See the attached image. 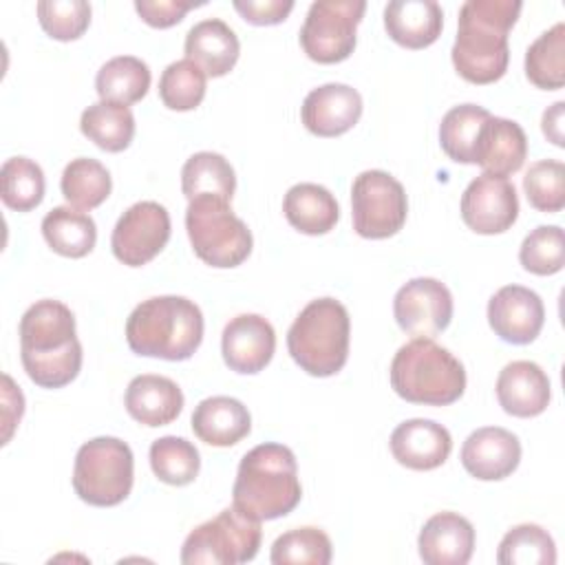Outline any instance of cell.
<instances>
[{
  "instance_id": "cell-36",
  "label": "cell",
  "mask_w": 565,
  "mask_h": 565,
  "mask_svg": "<svg viewBox=\"0 0 565 565\" xmlns=\"http://www.w3.org/2000/svg\"><path fill=\"white\" fill-rule=\"evenodd\" d=\"M44 172L29 157H11L0 168V194L7 207L29 212L44 199Z\"/></svg>"
},
{
  "instance_id": "cell-19",
  "label": "cell",
  "mask_w": 565,
  "mask_h": 565,
  "mask_svg": "<svg viewBox=\"0 0 565 565\" xmlns=\"http://www.w3.org/2000/svg\"><path fill=\"white\" fill-rule=\"evenodd\" d=\"M388 446L397 463L411 470H433L448 459L452 450V437L441 424L415 417L402 422L391 433Z\"/></svg>"
},
{
  "instance_id": "cell-16",
  "label": "cell",
  "mask_w": 565,
  "mask_h": 565,
  "mask_svg": "<svg viewBox=\"0 0 565 565\" xmlns=\"http://www.w3.org/2000/svg\"><path fill=\"white\" fill-rule=\"evenodd\" d=\"M276 351V331L258 313L232 318L221 335V353L230 371L254 375L263 371Z\"/></svg>"
},
{
  "instance_id": "cell-18",
  "label": "cell",
  "mask_w": 565,
  "mask_h": 565,
  "mask_svg": "<svg viewBox=\"0 0 565 565\" xmlns=\"http://www.w3.org/2000/svg\"><path fill=\"white\" fill-rule=\"evenodd\" d=\"M360 115V93L353 86L338 82L313 88L300 106L305 128L318 137H338L349 132L358 124Z\"/></svg>"
},
{
  "instance_id": "cell-8",
  "label": "cell",
  "mask_w": 565,
  "mask_h": 565,
  "mask_svg": "<svg viewBox=\"0 0 565 565\" xmlns=\"http://www.w3.org/2000/svg\"><path fill=\"white\" fill-rule=\"evenodd\" d=\"M135 479V457L126 441L117 437H95L79 446L73 466L75 494L97 508L121 503Z\"/></svg>"
},
{
  "instance_id": "cell-1",
  "label": "cell",
  "mask_w": 565,
  "mask_h": 565,
  "mask_svg": "<svg viewBox=\"0 0 565 565\" xmlns=\"http://www.w3.org/2000/svg\"><path fill=\"white\" fill-rule=\"evenodd\" d=\"M20 358L31 382L42 388L71 384L82 369V344L73 311L53 298L33 302L20 318Z\"/></svg>"
},
{
  "instance_id": "cell-2",
  "label": "cell",
  "mask_w": 565,
  "mask_h": 565,
  "mask_svg": "<svg viewBox=\"0 0 565 565\" xmlns=\"http://www.w3.org/2000/svg\"><path fill=\"white\" fill-rule=\"evenodd\" d=\"M519 0H466L450 51L457 73L470 84H492L508 71V33L519 20Z\"/></svg>"
},
{
  "instance_id": "cell-29",
  "label": "cell",
  "mask_w": 565,
  "mask_h": 565,
  "mask_svg": "<svg viewBox=\"0 0 565 565\" xmlns=\"http://www.w3.org/2000/svg\"><path fill=\"white\" fill-rule=\"evenodd\" d=\"M79 130L97 148L106 152H121L135 137V115L126 104L99 99L82 113Z\"/></svg>"
},
{
  "instance_id": "cell-13",
  "label": "cell",
  "mask_w": 565,
  "mask_h": 565,
  "mask_svg": "<svg viewBox=\"0 0 565 565\" xmlns=\"http://www.w3.org/2000/svg\"><path fill=\"white\" fill-rule=\"evenodd\" d=\"M399 329L413 338H435L452 320V294L437 278H413L393 300Z\"/></svg>"
},
{
  "instance_id": "cell-26",
  "label": "cell",
  "mask_w": 565,
  "mask_h": 565,
  "mask_svg": "<svg viewBox=\"0 0 565 565\" xmlns=\"http://www.w3.org/2000/svg\"><path fill=\"white\" fill-rule=\"evenodd\" d=\"M238 53L241 42L234 29L218 18L196 22L185 35V57L210 77H223L230 73L238 60Z\"/></svg>"
},
{
  "instance_id": "cell-21",
  "label": "cell",
  "mask_w": 565,
  "mask_h": 565,
  "mask_svg": "<svg viewBox=\"0 0 565 565\" xmlns=\"http://www.w3.org/2000/svg\"><path fill=\"white\" fill-rule=\"evenodd\" d=\"M550 377L530 360L505 364L497 377V399L508 415L536 417L550 404Z\"/></svg>"
},
{
  "instance_id": "cell-9",
  "label": "cell",
  "mask_w": 565,
  "mask_h": 565,
  "mask_svg": "<svg viewBox=\"0 0 565 565\" xmlns=\"http://www.w3.org/2000/svg\"><path fill=\"white\" fill-rule=\"evenodd\" d=\"M260 521L245 516L236 505L196 525L183 541V565H236L247 563L260 547Z\"/></svg>"
},
{
  "instance_id": "cell-38",
  "label": "cell",
  "mask_w": 565,
  "mask_h": 565,
  "mask_svg": "<svg viewBox=\"0 0 565 565\" xmlns=\"http://www.w3.org/2000/svg\"><path fill=\"white\" fill-rule=\"evenodd\" d=\"M333 556L331 539L320 527H294L280 534L271 545L274 565H329Z\"/></svg>"
},
{
  "instance_id": "cell-32",
  "label": "cell",
  "mask_w": 565,
  "mask_h": 565,
  "mask_svg": "<svg viewBox=\"0 0 565 565\" xmlns=\"http://www.w3.org/2000/svg\"><path fill=\"white\" fill-rule=\"evenodd\" d=\"M490 113L477 104L452 106L439 124L441 150L457 163H475L477 141Z\"/></svg>"
},
{
  "instance_id": "cell-25",
  "label": "cell",
  "mask_w": 565,
  "mask_h": 565,
  "mask_svg": "<svg viewBox=\"0 0 565 565\" xmlns=\"http://www.w3.org/2000/svg\"><path fill=\"white\" fill-rule=\"evenodd\" d=\"M194 435L210 446L227 448L238 444L252 430V417L243 402L227 395L205 397L192 413Z\"/></svg>"
},
{
  "instance_id": "cell-35",
  "label": "cell",
  "mask_w": 565,
  "mask_h": 565,
  "mask_svg": "<svg viewBox=\"0 0 565 565\" xmlns=\"http://www.w3.org/2000/svg\"><path fill=\"white\" fill-rule=\"evenodd\" d=\"M150 468L163 483L188 486L199 475L201 457L192 441L177 435H166L154 439L150 446Z\"/></svg>"
},
{
  "instance_id": "cell-34",
  "label": "cell",
  "mask_w": 565,
  "mask_h": 565,
  "mask_svg": "<svg viewBox=\"0 0 565 565\" xmlns=\"http://www.w3.org/2000/svg\"><path fill=\"white\" fill-rule=\"evenodd\" d=\"M60 188L68 205L77 210H93L108 199L113 181L110 172L97 159L79 157L64 168Z\"/></svg>"
},
{
  "instance_id": "cell-27",
  "label": "cell",
  "mask_w": 565,
  "mask_h": 565,
  "mask_svg": "<svg viewBox=\"0 0 565 565\" xmlns=\"http://www.w3.org/2000/svg\"><path fill=\"white\" fill-rule=\"evenodd\" d=\"M282 212L291 227L309 236L331 232L340 218L335 196L318 183L291 185L282 199Z\"/></svg>"
},
{
  "instance_id": "cell-7",
  "label": "cell",
  "mask_w": 565,
  "mask_h": 565,
  "mask_svg": "<svg viewBox=\"0 0 565 565\" xmlns=\"http://www.w3.org/2000/svg\"><path fill=\"white\" fill-rule=\"evenodd\" d=\"M185 230L194 254L212 267H238L252 254L249 227L223 199L196 196L188 201Z\"/></svg>"
},
{
  "instance_id": "cell-41",
  "label": "cell",
  "mask_w": 565,
  "mask_h": 565,
  "mask_svg": "<svg viewBox=\"0 0 565 565\" xmlns=\"http://www.w3.org/2000/svg\"><path fill=\"white\" fill-rule=\"evenodd\" d=\"M523 190L539 212H561L565 205V166L556 159L532 163L523 177Z\"/></svg>"
},
{
  "instance_id": "cell-39",
  "label": "cell",
  "mask_w": 565,
  "mask_h": 565,
  "mask_svg": "<svg viewBox=\"0 0 565 565\" xmlns=\"http://www.w3.org/2000/svg\"><path fill=\"white\" fill-rule=\"evenodd\" d=\"M205 73L192 60H177L166 66L159 79V97L170 110H192L205 97Z\"/></svg>"
},
{
  "instance_id": "cell-20",
  "label": "cell",
  "mask_w": 565,
  "mask_h": 565,
  "mask_svg": "<svg viewBox=\"0 0 565 565\" xmlns=\"http://www.w3.org/2000/svg\"><path fill=\"white\" fill-rule=\"evenodd\" d=\"M426 565H466L475 550V527L457 512L433 514L417 539Z\"/></svg>"
},
{
  "instance_id": "cell-22",
  "label": "cell",
  "mask_w": 565,
  "mask_h": 565,
  "mask_svg": "<svg viewBox=\"0 0 565 565\" xmlns=\"http://www.w3.org/2000/svg\"><path fill=\"white\" fill-rule=\"evenodd\" d=\"M124 404L135 422L157 428L179 417L183 411V393L170 377L143 373L130 380Z\"/></svg>"
},
{
  "instance_id": "cell-45",
  "label": "cell",
  "mask_w": 565,
  "mask_h": 565,
  "mask_svg": "<svg viewBox=\"0 0 565 565\" xmlns=\"http://www.w3.org/2000/svg\"><path fill=\"white\" fill-rule=\"evenodd\" d=\"M563 110H565V102H556L552 104L541 119L543 126V135L558 148L565 146V137H563Z\"/></svg>"
},
{
  "instance_id": "cell-24",
  "label": "cell",
  "mask_w": 565,
  "mask_h": 565,
  "mask_svg": "<svg viewBox=\"0 0 565 565\" xmlns=\"http://www.w3.org/2000/svg\"><path fill=\"white\" fill-rule=\"evenodd\" d=\"M444 26V11L435 0H393L384 7V29L404 49L430 46Z\"/></svg>"
},
{
  "instance_id": "cell-33",
  "label": "cell",
  "mask_w": 565,
  "mask_h": 565,
  "mask_svg": "<svg viewBox=\"0 0 565 565\" xmlns=\"http://www.w3.org/2000/svg\"><path fill=\"white\" fill-rule=\"evenodd\" d=\"M525 75L543 90H556L565 84V24L556 22L543 31L525 51Z\"/></svg>"
},
{
  "instance_id": "cell-12",
  "label": "cell",
  "mask_w": 565,
  "mask_h": 565,
  "mask_svg": "<svg viewBox=\"0 0 565 565\" xmlns=\"http://www.w3.org/2000/svg\"><path fill=\"white\" fill-rule=\"evenodd\" d=\"M170 238V214L157 201L130 205L113 227L110 247L119 263L141 267L150 263Z\"/></svg>"
},
{
  "instance_id": "cell-31",
  "label": "cell",
  "mask_w": 565,
  "mask_h": 565,
  "mask_svg": "<svg viewBox=\"0 0 565 565\" xmlns=\"http://www.w3.org/2000/svg\"><path fill=\"white\" fill-rule=\"evenodd\" d=\"M150 68L143 60L135 55L110 57L95 77V90L104 102L135 104L146 97L150 88Z\"/></svg>"
},
{
  "instance_id": "cell-43",
  "label": "cell",
  "mask_w": 565,
  "mask_h": 565,
  "mask_svg": "<svg viewBox=\"0 0 565 565\" xmlns=\"http://www.w3.org/2000/svg\"><path fill=\"white\" fill-rule=\"evenodd\" d=\"M201 2L192 0H137L135 11L141 15V20L154 29H168L183 20V15L199 7Z\"/></svg>"
},
{
  "instance_id": "cell-44",
  "label": "cell",
  "mask_w": 565,
  "mask_h": 565,
  "mask_svg": "<svg viewBox=\"0 0 565 565\" xmlns=\"http://www.w3.org/2000/svg\"><path fill=\"white\" fill-rule=\"evenodd\" d=\"M234 9L249 24L269 26L282 22L291 13L294 0H234Z\"/></svg>"
},
{
  "instance_id": "cell-15",
  "label": "cell",
  "mask_w": 565,
  "mask_h": 565,
  "mask_svg": "<svg viewBox=\"0 0 565 565\" xmlns=\"http://www.w3.org/2000/svg\"><path fill=\"white\" fill-rule=\"evenodd\" d=\"M488 322L503 342L530 344L545 322L543 300L523 285H505L488 302Z\"/></svg>"
},
{
  "instance_id": "cell-14",
  "label": "cell",
  "mask_w": 565,
  "mask_h": 565,
  "mask_svg": "<svg viewBox=\"0 0 565 565\" xmlns=\"http://www.w3.org/2000/svg\"><path fill=\"white\" fill-rule=\"evenodd\" d=\"M519 216V196L510 179L479 174L461 194V218L477 234H501Z\"/></svg>"
},
{
  "instance_id": "cell-10",
  "label": "cell",
  "mask_w": 565,
  "mask_h": 565,
  "mask_svg": "<svg viewBox=\"0 0 565 565\" xmlns=\"http://www.w3.org/2000/svg\"><path fill=\"white\" fill-rule=\"evenodd\" d=\"M364 9V0H316L300 29V46L307 57L318 64L347 60L355 49Z\"/></svg>"
},
{
  "instance_id": "cell-11",
  "label": "cell",
  "mask_w": 565,
  "mask_h": 565,
  "mask_svg": "<svg viewBox=\"0 0 565 565\" xmlns=\"http://www.w3.org/2000/svg\"><path fill=\"white\" fill-rule=\"evenodd\" d=\"M408 214L402 183L384 170H364L351 185L353 230L362 238H388L397 234Z\"/></svg>"
},
{
  "instance_id": "cell-30",
  "label": "cell",
  "mask_w": 565,
  "mask_h": 565,
  "mask_svg": "<svg viewBox=\"0 0 565 565\" xmlns=\"http://www.w3.org/2000/svg\"><path fill=\"white\" fill-rule=\"evenodd\" d=\"M181 190L188 201L196 196H216L230 203L236 190L234 168L223 154L201 150L183 163Z\"/></svg>"
},
{
  "instance_id": "cell-5",
  "label": "cell",
  "mask_w": 565,
  "mask_h": 565,
  "mask_svg": "<svg viewBox=\"0 0 565 565\" xmlns=\"http://www.w3.org/2000/svg\"><path fill=\"white\" fill-rule=\"evenodd\" d=\"M391 386L411 404L446 406L466 391L463 364L433 338H413L391 362Z\"/></svg>"
},
{
  "instance_id": "cell-17",
  "label": "cell",
  "mask_w": 565,
  "mask_h": 565,
  "mask_svg": "<svg viewBox=\"0 0 565 565\" xmlns=\"http://www.w3.org/2000/svg\"><path fill=\"white\" fill-rule=\"evenodd\" d=\"M521 461V441L501 426L472 430L461 446V463L475 479L499 481L510 477Z\"/></svg>"
},
{
  "instance_id": "cell-37",
  "label": "cell",
  "mask_w": 565,
  "mask_h": 565,
  "mask_svg": "<svg viewBox=\"0 0 565 565\" xmlns=\"http://www.w3.org/2000/svg\"><path fill=\"white\" fill-rule=\"evenodd\" d=\"M497 561L501 565H554L556 545L541 525L521 523L501 539Z\"/></svg>"
},
{
  "instance_id": "cell-23",
  "label": "cell",
  "mask_w": 565,
  "mask_h": 565,
  "mask_svg": "<svg viewBox=\"0 0 565 565\" xmlns=\"http://www.w3.org/2000/svg\"><path fill=\"white\" fill-rule=\"evenodd\" d=\"M527 154V137L525 130L505 117H492L483 124L475 163L483 168L488 174L505 177L521 170Z\"/></svg>"
},
{
  "instance_id": "cell-3",
  "label": "cell",
  "mask_w": 565,
  "mask_h": 565,
  "mask_svg": "<svg viewBox=\"0 0 565 565\" xmlns=\"http://www.w3.org/2000/svg\"><path fill=\"white\" fill-rule=\"evenodd\" d=\"M302 497L294 452L282 444H260L243 455L232 499L249 519L271 521L289 514Z\"/></svg>"
},
{
  "instance_id": "cell-4",
  "label": "cell",
  "mask_w": 565,
  "mask_h": 565,
  "mask_svg": "<svg viewBox=\"0 0 565 565\" xmlns=\"http://www.w3.org/2000/svg\"><path fill=\"white\" fill-rule=\"evenodd\" d=\"M201 340L203 313L183 296L148 298L126 320V342L137 355L181 362L192 358Z\"/></svg>"
},
{
  "instance_id": "cell-42",
  "label": "cell",
  "mask_w": 565,
  "mask_h": 565,
  "mask_svg": "<svg viewBox=\"0 0 565 565\" xmlns=\"http://www.w3.org/2000/svg\"><path fill=\"white\" fill-rule=\"evenodd\" d=\"M40 26L60 42L77 40L90 24V4L84 0H42L38 2Z\"/></svg>"
},
{
  "instance_id": "cell-6",
  "label": "cell",
  "mask_w": 565,
  "mask_h": 565,
  "mask_svg": "<svg viewBox=\"0 0 565 565\" xmlns=\"http://www.w3.org/2000/svg\"><path fill=\"white\" fill-rule=\"evenodd\" d=\"M351 320L335 298L311 300L287 331V349L294 362L313 377L335 375L349 358Z\"/></svg>"
},
{
  "instance_id": "cell-40",
  "label": "cell",
  "mask_w": 565,
  "mask_h": 565,
  "mask_svg": "<svg viewBox=\"0 0 565 565\" xmlns=\"http://www.w3.org/2000/svg\"><path fill=\"white\" fill-rule=\"evenodd\" d=\"M519 260L525 271L552 276L565 265V236L558 225H539L532 230L519 249Z\"/></svg>"
},
{
  "instance_id": "cell-28",
  "label": "cell",
  "mask_w": 565,
  "mask_h": 565,
  "mask_svg": "<svg viewBox=\"0 0 565 565\" xmlns=\"http://www.w3.org/2000/svg\"><path fill=\"white\" fill-rule=\"evenodd\" d=\"M42 236L55 254L82 258L95 247L97 227L86 212L71 205H57L42 218Z\"/></svg>"
}]
</instances>
